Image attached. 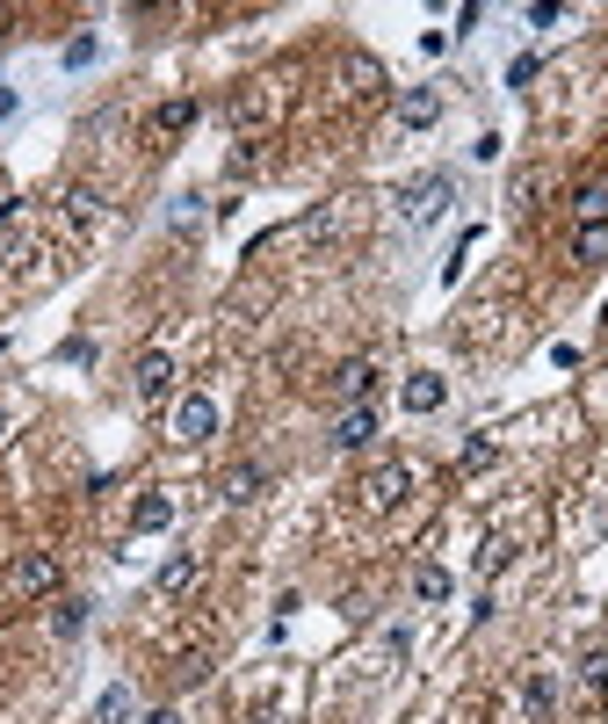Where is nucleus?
Listing matches in <instances>:
<instances>
[{
	"label": "nucleus",
	"mask_w": 608,
	"mask_h": 724,
	"mask_svg": "<svg viewBox=\"0 0 608 724\" xmlns=\"http://www.w3.org/2000/svg\"><path fill=\"white\" fill-rule=\"evenodd\" d=\"M138 724H182V710H145Z\"/></svg>",
	"instance_id": "obj_25"
},
{
	"label": "nucleus",
	"mask_w": 608,
	"mask_h": 724,
	"mask_svg": "<svg viewBox=\"0 0 608 724\" xmlns=\"http://www.w3.org/2000/svg\"><path fill=\"white\" fill-rule=\"evenodd\" d=\"M333 391H341L348 406H363L369 391H377V362H341V377H333Z\"/></svg>",
	"instance_id": "obj_8"
},
{
	"label": "nucleus",
	"mask_w": 608,
	"mask_h": 724,
	"mask_svg": "<svg viewBox=\"0 0 608 724\" xmlns=\"http://www.w3.org/2000/svg\"><path fill=\"white\" fill-rule=\"evenodd\" d=\"M65 210H73V225H95L101 196H95V189H73V196H65Z\"/></svg>",
	"instance_id": "obj_21"
},
{
	"label": "nucleus",
	"mask_w": 608,
	"mask_h": 724,
	"mask_svg": "<svg viewBox=\"0 0 608 724\" xmlns=\"http://www.w3.org/2000/svg\"><path fill=\"white\" fill-rule=\"evenodd\" d=\"M369 435H377V413H369V406H348L341 427H333V443H341V449H363Z\"/></svg>",
	"instance_id": "obj_9"
},
{
	"label": "nucleus",
	"mask_w": 608,
	"mask_h": 724,
	"mask_svg": "<svg viewBox=\"0 0 608 724\" xmlns=\"http://www.w3.org/2000/svg\"><path fill=\"white\" fill-rule=\"evenodd\" d=\"M0 443H8V413H0Z\"/></svg>",
	"instance_id": "obj_28"
},
{
	"label": "nucleus",
	"mask_w": 608,
	"mask_h": 724,
	"mask_svg": "<svg viewBox=\"0 0 608 724\" xmlns=\"http://www.w3.org/2000/svg\"><path fill=\"white\" fill-rule=\"evenodd\" d=\"M442 391H449V384L435 377V370H413V377L399 384V406H405V413H435V406H442Z\"/></svg>",
	"instance_id": "obj_5"
},
{
	"label": "nucleus",
	"mask_w": 608,
	"mask_h": 724,
	"mask_svg": "<svg viewBox=\"0 0 608 724\" xmlns=\"http://www.w3.org/2000/svg\"><path fill=\"white\" fill-rule=\"evenodd\" d=\"M405 485H413V471H405V463H377V471H369V479H363V507H377V515H391V507L405 500Z\"/></svg>",
	"instance_id": "obj_1"
},
{
	"label": "nucleus",
	"mask_w": 608,
	"mask_h": 724,
	"mask_svg": "<svg viewBox=\"0 0 608 724\" xmlns=\"http://www.w3.org/2000/svg\"><path fill=\"white\" fill-rule=\"evenodd\" d=\"M550 710H558V688H550V674H536V681H528V717L550 724Z\"/></svg>",
	"instance_id": "obj_15"
},
{
	"label": "nucleus",
	"mask_w": 608,
	"mask_h": 724,
	"mask_svg": "<svg viewBox=\"0 0 608 724\" xmlns=\"http://www.w3.org/2000/svg\"><path fill=\"white\" fill-rule=\"evenodd\" d=\"M189 572H196V558H167V565H160V594H182Z\"/></svg>",
	"instance_id": "obj_20"
},
{
	"label": "nucleus",
	"mask_w": 608,
	"mask_h": 724,
	"mask_svg": "<svg viewBox=\"0 0 608 724\" xmlns=\"http://www.w3.org/2000/svg\"><path fill=\"white\" fill-rule=\"evenodd\" d=\"M449 196H457V181H449V174H427V181H413V189H399V203H405V218H413V225H427Z\"/></svg>",
	"instance_id": "obj_3"
},
{
	"label": "nucleus",
	"mask_w": 608,
	"mask_h": 724,
	"mask_svg": "<svg viewBox=\"0 0 608 724\" xmlns=\"http://www.w3.org/2000/svg\"><path fill=\"white\" fill-rule=\"evenodd\" d=\"M580 225H608V181L580 189Z\"/></svg>",
	"instance_id": "obj_16"
},
{
	"label": "nucleus",
	"mask_w": 608,
	"mask_h": 724,
	"mask_svg": "<svg viewBox=\"0 0 608 724\" xmlns=\"http://www.w3.org/2000/svg\"><path fill=\"white\" fill-rule=\"evenodd\" d=\"M131 377H138V399H145V406H160L167 391H174V355H160V348H145Z\"/></svg>",
	"instance_id": "obj_4"
},
{
	"label": "nucleus",
	"mask_w": 608,
	"mask_h": 724,
	"mask_svg": "<svg viewBox=\"0 0 608 724\" xmlns=\"http://www.w3.org/2000/svg\"><path fill=\"white\" fill-rule=\"evenodd\" d=\"M210 435H218V406L203 399V391H189L174 406V443H210Z\"/></svg>",
	"instance_id": "obj_2"
},
{
	"label": "nucleus",
	"mask_w": 608,
	"mask_h": 724,
	"mask_svg": "<svg viewBox=\"0 0 608 724\" xmlns=\"http://www.w3.org/2000/svg\"><path fill=\"white\" fill-rule=\"evenodd\" d=\"M95 717H101V724H131V688H123V681H117V688H101Z\"/></svg>",
	"instance_id": "obj_13"
},
{
	"label": "nucleus",
	"mask_w": 608,
	"mask_h": 724,
	"mask_svg": "<svg viewBox=\"0 0 608 724\" xmlns=\"http://www.w3.org/2000/svg\"><path fill=\"white\" fill-rule=\"evenodd\" d=\"M8 218H15V203H0V225H8Z\"/></svg>",
	"instance_id": "obj_27"
},
{
	"label": "nucleus",
	"mask_w": 608,
	"mask_h": 724,
	"mask_svg": "<svg viewBox=\"0 0 608 724\" xmlns=\"http://www.w3.org/2000/svg\"><path fill=\"white\" fill-rule=\"evenodd\" d=\"M413 594H421V602H449V572L442 565H421V572H413Z\"/></svg>",
	"instance_id": "obj_14"
},
{
	"label": "nucleus",
	"mask_w": 608,
	"mask_h": 724,
	"mask_svg": "<svg viewBox=\"0 0 608 724\" xmlns=\"http://www.w3.org/2000/svg\"><path fill=\"white\" fill-rule=\"evenodd\" d=\"M174 522V500H167V493H145L138 507H131V529H145V536H153V529H167Z\"/></svg>",
	"instance_id": "obj_10"
},
{
	"label": "nucleus",
	"mask_w": 608,
	"mask_h": 724,
	"mask_svg": "<svg viewBox=\"0 0 608 724\" xmlns=\"http://www.w3.org/2000/svg\"><path fill=\"white\" fill-rule=\"evenodd\" d=\"M51 587H59V565L44 558V551L15 558V594H51Z\"/></svg>",
	"instance_id": "obj_7"
},
{
	"label": "nucleus",
	"mask_w": 608,
	"mask_h": 724,
	"mask_svg": "<svg viewBox=\"0 0 608 724\" xmlns=\"http://www.w3.org/2000/svg\"><path fill=\"white\" fill-rule=\"evenodd\" d=\"M486 463H493V443H486V435H471V443H464V471H486Z\"/></svg>",
	"instance_id": "obj_23"
},
{
	"label": "nucleus",
	"mask_w": 608,
	"mask_h": 724,
	"mask_svg": "<svg viewBox=\"0 0 608 724\" xmlns=\"http://www.w3.org/2000/svg\"><path fill=\"white\" fill-rule=\"evenodd\" d=\"M8 117H15V87L0 81V123H8Z\"/></svg>",
	"instance_id": "obj_26"
},
{
	"label": "nucleus",
	"mask_w": 608,
	"mask_h": 724,
	"mask_svg": "<svg viewBox=\"0 0 608 724\" xmlns=\"http://www.w3.org/2000/svg\"><path fill=\"white\" fill-rule=\"evenodd\" d=\"M51 630H59V638H81V630H87V602H59Z\"/></svg>",
	"instance_id": "obj_19"
},
{
	"label": "nucleus",
	"mask_w": 608,
	"mask_h": 724,
	"mask_svg": "<svg viewBox=\"0 0 608 724\" xmlns=\"http://www.w3.org/2000/svg\"><path fill=\"white\" fill-rule=\"evenodd\" d=\"M95 51H101L95 37H73V44H65V65H73V73H81V65H95Z\"/></svg>",
	"instance_id": "obj_22"
},
{
	"label": "nucleus",
	"mask_w": 608,
	"mask_h": 724,
	"mask_svg": "<svg viewBox=\"0 0 608 724\" xmlns=\"http://www.w3.org/2000/svg\"><path fill=\"white\" fill-rule=\"evenodd\" d=\"M572 262H580V268L608 262V225H580V240H572Z\"/></svg>",
	"instance_id": "obj_11"
},
{
	"label": "nucleus",
	"mask_w": 608,
	"mask_h": 724,
	"mask_svg": "<svg viewBox=\"0 0 608 724\" xmlns=\"http://www.w3.org/2000/svg\"><path fill=\"white\" fill-rule=\"evenodd\" d=\"M254 493H262V471H254V463H240V471L224 479V500H254Z\"/></svg>",
	"instance_id": "obj_18"
},
{
	"label": "nucleus",
	"mask_w": 608,
	"mask_h": 724,
	"mask_svg": "<svg viewBox=\"0 0 608 724\" xmlns=\"http://www.w3.org/2000/svg\"><path fill=\"white\" fill-rule=\"evenodd\" d=\"M580 681H587L594 696H608V644H594L587 660H580Z\"/></svg>",
	"instance_id": "obj_17"
},
{
	"label": "nucleus",
	"mask_w": 608,
	"mask_h": 724,
	"mask_svg": "<svg viewBox=\"0 0 608 724\" xmlns=\"http://www.w3.org/2000/svg\"><path fill=\"white\" fill-rule=\"evenodd\" d=\"M435 117H442V95H435V87H405V95H399V123H405V131H427Z\"/></svg>",
	"instance_id": "obj_6"
},
{
	"label": "nucleus",
	"mask_w": 608,
	"mask_h": 724,
	"mask_svg": "<svg viewBox=\"0 0 608 724\" xmlns=\"http://www.w3.org/2000/svg\"><path fill=\"white\" fill-rule=\"evenodd\" d=\"M189 123H196V101H167L160 117H153V131H160V138H182Z\"/></svg>",
	"instance_id": "obj_12"
},
{
	"label": "nucleus",
	"mask_w": 608,
	"mask_h": 724,
	"mask_svg": "<svg viewBox=\"0 0 608 724\" xmlns=\"http://www.w3.org/2000/svg\"><path fill=\"white\" fill-rule=\"evenodd\" d=\"M536 73H544V59H514V65H507V87H528Z\"/></svg>",
	"instance_id": "obj_24"
}]
</instances>
